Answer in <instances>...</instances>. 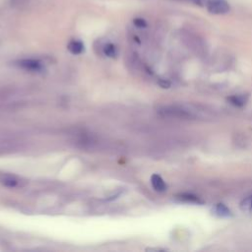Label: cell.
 <instances>
[{
    "label": "cell",
    "instance_id": "cell-5",
    "mask_svg": "<svg viewBox=\"0 0 252 252\" xmlns=\"http://www.w3.org/2000/svg\"><path fill=\"white\" fill-rule=\"evenodd\" d=\"M213 212L216 216L218 217H220V218H228V217H231V212L230 210L224 205V204H221V203H219L217 204L214 208H213Z\"/></svg>",
    "mask_w": 252,
    "mask_h": 252
},
{
    "label": "cell",
    "instance_id": "cell-13",
    "mask_svg": "<svg viewBox=\"0 0 252 252\" xmlns=\"http://www.w3.org/2000/svg\"><path fill=\"white\" fill-rule=\"evenodd\" d=\"M250 213L252 214V204H251V208H250Z\"/></svg>",
    "mask_w": 252,
    "mask_h": 252
},
{
    "label": "cell",
    "instance_id": "cell-6",
    "mask_svg": "<svg viewBox=\"0 0 252 252\" xmlns=\"http://www.w3.org/2000/svg\"><path fill=\"white\" fill-rule=\"evenodd\" d=\"M67 48L68 50L72 53V54H75V55H78V54H81L85 47H84V44L82 41L80 40H71L68 45H67Z\"/></svg>",
    "mask_w": 252,
    "mask_h": 252
},
{
    "label": "cell",
    "instance_id": "cell-3",
    "mask_svg": "<svg viewBox=\"0 0 252 252\" xmlns=\"http://www.w3.org/2000/svg\"><path fill=\"white\" fill-rule=\"evenodd\" d=\"M19 65L22 68H24L26 70H30V71H39L42 68L40 62L37 61V60H34V59H24V60H21L19 62Z\"/></svg>",
    "mask_w": 252,
    "mask_h": 252
},
{
    "label": "cell",
    "instance_id": "cell-11",
    "mask_svg": "<svg viewBox=\"0 0 252 252\" xmlns=\"http://www.w3.org/2000/svg\"><path fill=\"white\" fill-rule=\"evenodd\" d=\"M3 184L8 187H14L17 185V180L14 178H5L3 180Z\"/></svg>",
    "mask_w": 252,
    "mask_h": 252
},
{
    "label": "cell",
    "instance_id": "cell-1",
    "mask_svg": "<svg viewBox=\"0 0 252 252\" xmlns=\"http://www.w3.org/2000/svg\"><path fill=\"white\" fill-rule=\"evenodd\" d=\"M161 111L166 115H171L174 117H180L185 119H195L197 117L193 109L183 106H166Z\"/></svg>",
    "mask_w": 252,
    "mask_h": 252
},
{
    "label": "cell",
    "instance_id": "cell-2",
    "mask_svg": "<svg viewBox=\"0 0 252 252\" xmlns=\"http://www.w3.org/2000/svg\"><path fill=\"white\" fill-rule=\"evenodd\" d=\"M207 10L214 15H223L229 12L230 6L226 0H208Z\"/></svg>",
    "mask_w": 252,
    "mask_h": 252
},
{
    "label": "cell",
    "instance_id": "cell-12",
    "mask_svg": "<svg viewBox=\"0 0 252 252\" xmlns=\"http://www.w3.org/2000/svg\"><path fill=\"white\" fill-rule=\"evenodd\" d=\"M158 85L160 87H162V88H169L170 87V83L168 81H166V80H160L158 82Z\"/></svg>",
    "mask_w": 252,
    "mask_h": 252
},
{
    "label": "cell",
    "instance_id": "cell-10",
    "mask_svg": "<svg viewBox=\"0 0 252 252\" xmlns=\"http://www.w3.org/2000/svg\"><path fill=\"white\" fill-rule=\"evenodd\" d=\"M133 24H134L137 28H140V29H144V28H146V27L148 26L146 20L143 19V18H135V19L133 20Z\"/></svg>",
    "mask_w": 252,
    "mask_h": 252
},
{
    "label": "cell",
    "instance_id": "cell-7",
    "mask_svg": "<svg viewBox=\"0 0 252 252\" xmlns=\"http://www.w3.org/2000/svg\"><path fill=\"white\" fill-rule=\"evenodd\" d=\"M227 100L235 105V106H243L247 100H248V95L247 94H235V95H231L227 97Z\"/></svg>",
    "mask_w": 252,
    "mask_h": 252
},
{
    "label": "cell",
    "instance_id": "cell-9",
    "mask_svg": "<svg viewBox=\"0 0 252 252\" xmlns=\"http://www.w3.org/2000/svg\"><path fill=\"white\" fill-rule=\"evenodd\" d=\"M103 52L108 57H115L117 55V49L114 44L108 43L103 47Z\"/></svg>",
    "mask_w": 252,
    "mask_h": 252
},
{
    "label": "cell",
    "instance_id": "cell-8",
    "mask_svg": "<svg viewBox=\"0 0 252 252\" xmlns=\"http://www.w3.org/2000/svg\"><path fill=\"white\" fill-rule=\"evenodd\" d=\"M176 198L182 202L186 203H193V204H202L203 201L200 200L197 196L192 194H179L176 196Z\"/></svg>",
    "mask_w": 252,
    "mask_h": 252
},
{
    "label": "cell",
    "instance_id": "cell-4",
    "mask_svg": "<svg viewBox=\"0 0 252 252\" xmlns=\"http://www.w3.org/2000/svg\"><path fill=\"white\" fill-rule=\"evenodd\" d=\"M151 183L153 188L158 192H163L166 190V184L164 180L158 174H153L151 177Z\"/></svg>",
    "mask_w": 252,
    "mask_h": 252
}]
</instances>
